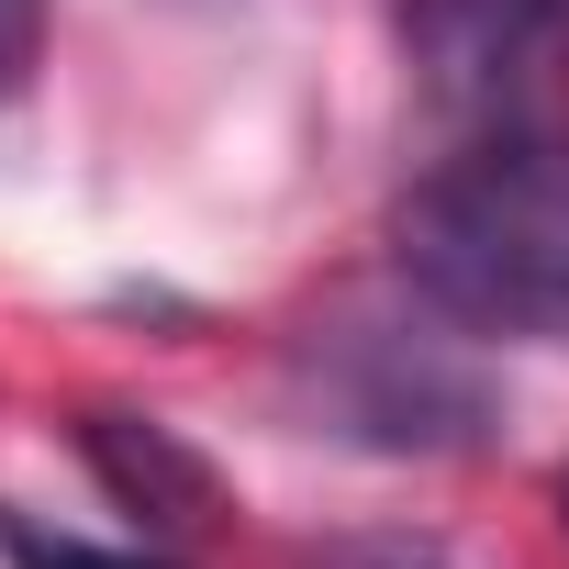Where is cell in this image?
<instances>
[{
  "mask_svg": "<svg viewBox=\"0 0 569 569\" xmlns=\"http://www.w3.org/2000/svg\"><path fill=\"white\" fill-rule=\"evenodd\" d=\"M402 279L447 325L569 347V123L436 157L402 201Z\"/></svg>",
  "mask_w": 569,
  "mask_h": 569,
  "instance_id": "cell-1",
  "label": "cell"
},
{
  "mask_svg": "<svg viewBox=\"0 0 569 569\" xmlns=\"http://www.w3.org/2000/svg\"><path fill=\"white\" fill-rule=\"evenodd\" d=\"M302 391L336 436L391 447V458H447L491 436V380L458 336H413V325H325L302 347Z\"/></svg>",
  "mask_w": 569,
  "mask_h": 569,
  "instance_id": "cell-2",
  "label": "cell"
},
{
  "mask_svg": "<svg viewBox=\"0 0 569 569\" xmlns=\"http://www.w3.org/2000/svg\"><path fill=\"white\" fill-rule=\"evenodd\" d=\"M402 57H413L425 101L458 123V146L558 123L569 0H402Z\"/></svg>",
  "mask_w": 569,
  "mask_h": 569,
  "instance_id": "cell-3",
  "label": "cell"
},
{
  "mask_svg": "<svg viewBox=\"0 0 569 569\" xmlns=\"http://www.w3.org/2000/svg\"><path fill=\"white\" fill-rule=\"evenodd\" d=\"M79 458H90L101 491L146 525V547H190V536L223 525V480H212V458L179 447V436L146 425V413H90V425H79Z\"/></svg>",
  "mask_w": 569,
  "mask_h": 569,
  "instance_id": "cell-4",
  "label": "cell"
},
{
  "mask_svg": "<svg viewBox=\"0 0 569 569\" xmlns=\"http://www.w3.org/2000/svg\"><path fill=\"white\" fill-rule=\"evenodd\" d=\"M0 558H12V569H179L168 547H90V536H46L34 513H0Z\"/></svg>",
  "mask_w": 569,
  "mask_h": 569,
  "instance_id": "cell-5",
  "label": "cell"
},
{
  "mask_svg": "<svg viewBox=\"0 0 569 569\" xmlns=\"http://www.w3.org/2000/svg\"><path fill=\"white\" fill-rule=\"evenodd\" d=\"M302 569H458L436 536H402V525H369V536H336V547H313Z\"/></svg>",
  "mask_w": 569,
  "mask_h": 569,
  "instance_id": "cell-6",
  "label": "cell"
},
{
  "mask_svg": "<svg viewBox=\"0 0 569 569\" xmlns=\"http://www.w3.org/2000/svg\"><path fill=\"white\" fill-rule=\"evenodd\" d=\"M558 513H569V469H558Z\"/></svg>",
  "mask_w": 569,
  "mask_h": 569,
  "instance_id": "cell-7",
  "label": "cell"
}]
</instances>
